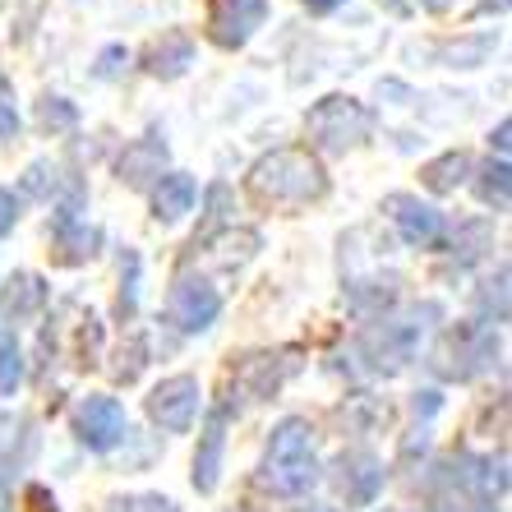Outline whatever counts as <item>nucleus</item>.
<instances>
[{
    "mask_svg": "<svg viewBox=\"0 0 512 512\" xmlns=\"http://www.w3.org/2000/svg\"><path fill=\"white\" fill-rule=\"evenodd\" d=\"M19 383H24V351L5 337L0 342V402H10L19 393Z\"/></svg>",
    "mask_w": 512,
    "mask_h": 512,
    "instance_id": "aec40b11",
    "label": "nucleus"
},
{
    "mask_svg": "<svg viewBox=\"0 0 512 512\" xmlns=\"http://www.w3.org/2000/svg\"><path fill=\"white\" fill-rule=\"evenodd\" d=\"M263 489H273L282 499H300L310 494L314 480H319V457H314V439L305 420H282L268 439V453H263Z\"/></svg>",
    "mask_w": 512,
    "mask_h": 512,
    "instance_id": "f03ea898",
    "label": "nucleus"
},
{
    "mask_svg": "<svg viewBox=\"0 0 512 512\" xmlns=\"http://www.w3.org/2000/svg\"><path fill=\"white\" fill-rule=\"evenodd\" d=\"M222 314V291L213 282H194V277H180L176 291H171V319H176L180 333H203L208 323Z\"/></svg>",
    "mask_w": 512,
    "mask_h": 512,
    "instance_id": "1a4fd4ad",
    "label": "nucleus"
},
{
    "mask_svg": "<svg viewBox=\"0 0 512 512\" xmlns=\"http://www.w3.org/2000/svg\"><path fill=\"white\" fill-rule=\"evenodd\" d=\"M162 167H167V143L157 139V134H143V139H134L130 148L120 153V180L134 185V190L162 180Z\"/></svg>",
    "mask_w": 512,
    "mask_h": 512,
    "instance_id": "4468645a",
    "label": "nucleus"
},
{
    "mask_svg": "<svg viewBox=\"0 0 512 512\" xmlns=\"http://www.w3.org/2000/svg\"><path fill=\"white\" fill-rule=\"evenodd\" d=\"M476 194L480 203H489V208H508V194H512V171H508V157H489L485 167H480V180H476Z\"/></svg>",
    "mask_w": 512,
    "mask_h": 512,
    "instance_id": "6ab92c4d",
    "label": "nucleus"
},
{
    "mask_svg": "<svg viewBox=\"0 0 512 512\" xmlns=\"http://www.w3.org/2000/svg\"><path fill=\"white\" fill-rule=\"evenodd\" d=\"M263 14H268V0H208V37L217 47L236 51L259 33Z\"/></svg>",
    "mask_w": 512,
    "mask_h": 512,
    "instance_id": "0eeeda50",
    "label": "nucleus"
},
{
    "mask_svg": "<svg viewBox=\"0 0 512 512\" xmlns=\"http://www.w3.org/2000/svg\"><path fill=\"white\" fill-rule=\"evenodd\" d=\"M42 305H47V286H42V277L19 273V277H10L5 296H0V319H28V314H37Z\"/></svg>",
    "mask_w": 512,
    "mask_h": 512,
    "instance_id": "f3484780",
    "label": "nucleus"
},
{
    "mask_svg": "<svg viewBox=\"0 0 512 512\" xmlns=\"http://www.w3.org/2000/svg\"><path fill=\"white\" fill-rule=\"evenodd\" d=\"M300 5H305L310 14H333L337 5H346V0H300Z\"/></svg>",
    "mask_w": 512,
    "mask_h": 512,
    "instance_id": "a878e982",
    "label": "nucleus"
},
{
    "mask_svg": "<svg viewBox=\"0 0 512 512\" xmlns=\"http://www.w3.org/2000/svg\"><path fill=\"white\" fill-rule=\"evenodd\" d=\"M227 420H231V411L227 406H217V411H208V425H203V434H199V457H194V489H199V494H213L217 489L222 443H227Z\"/></svg>",
    "mask_w": 512,
    "mask_h": 512,
    "instance_id": "f8f14e48",
    "label": "nucleus"
},
{
    "mask_svg": "<svg viewBox=\"0 0 512 512\" xmlns=\"http://www.w3.org/2000/svg\"><path fill=\"white\" fill-rule=\"evenodd\" d=\"M148 416L167 434H185V429L199 420V383L190 374H176V379H162L148 397Z\"/></svg>",
    "mask_w": 512,
    "mask_h": 512,
    "instance_id": "6e6552de",
    "label": "nucleus"
},
{
    "mask_svg": "<svg viewBox=\"0 0 512 512\" xmlns=\"http://www.w3.org/2000/svg\"><path fill=\"white\" fill-rule=\"evenodd\" d=\"M120 60H125V47H107V51H102V65H97V74H116Z\"/></svg>",
    "mask_w": 512,
    "mask_h": 512,
    "instance_id": "393cba45",
    "label": "nucleus"
},
{
    "mask_svg": "<svg viewBox=\"0 0 512 512\" xmlns=\"http://www.w3.org/2000/svg\"><path fill=\"white\" fill-rule=\"evenodd\" d=\"M97 250H102V231L79 222L74 208H60L56 227H51V259L56 263H88Z\"/></svg>",
    "mask_w": 512,
    "mask_h": 512,
    "instance_id": "9d476101",
    "label": "nucleus"
},
{
    "mask_svg": "<svg viewBox=\"0 0 512 512\" xmlns=\"http://www.w3.org/2000/svg\"><path fill=\"white\" fill-rule=\"evenodd\" d=\"M74 434H79V443L84 448H93V453H111L125 434H130V420H125V406L116 402V397H84V402L74 406Z\"/></svg>",
    "mask_w": 512,
    "mask_h": 512,
    "instance_id": "39448f33",
    "label": "nucleus"
},
{
    "mask_svg": "<svg viewBox=\"0 0 512 512\" xmlns=\"http://www.w3.org/2000/svg\"><path fill=\"white\" fill-rule=\"evenodd\" d=\"M14 134H19V111H14V93L0 74V139H14Z\"/></svg>",
    "mask_w": 512,
    "mask_h": 512,
    "instance_id": "4be33fe9",
    "label": "nucleus"
},
{
    "mask_svg": "<svg viewBox=\"0 0 512 512\" xmlns=\"http://www.w3.org/2000/svg\"><path fill=\"white\" fill-rule=\"evenodd\" d=\"M37 116H42V125H47V130H70V125H74V107L65 102V97H47Z\"/></svg>",
    "mask_w": 512,
    "mask_h": 512,
    "instance_id": "412c9836",
    "label": "nucleus"
},
{
    "mask_svg": "<svg viewBox=\"0 0 512 512\" xmlns=\"http://www.w3.org/2000/svg\"><path fill=\"white\" fill-rule=\"evenodd\" d=\"M300 512H323V508H300Z\"/></svg>",
    "mask_w": 512,
    "mask_h": 512,
    "instance_id": "c85d7f7f",
    "label": "nucleus"
},
{
    "mask_svg": "<svg viewBox=\"0 0 512 512\" xmlns=\"http://www.w3.org/2000/svg\"><path fill=\"white\" fill-rule=\"evenodd\" d=\"M250 194L263 208H305L328 194V176H323L319 157L310 148H273L250 167Z\"/></svg>",
    "mask_w": 512,
    "mask_h": 512,
    "instance_id": "f257e3e1",
    "label": "nucleus"
},
{
    "mask_svg": "<svg viewBox=\"0 0 512 512\" xmlns=\"http://www.w3.org/2000/svg\"><path fill=\"white\" fill-rule=\"evenodd\" d=\"M466 171H471V157L462 153V148H453V153H443V157H434L420 176H425V185L434 194H453L457 185L466 180Z\"/></svg>",
    "mask_w": 512,
    "mask_h": 512,
    "instance_id": "a211bd4d",
    "label": "nucleus"
},
{
    "mask_svg": "<svg viewBox=\"0 0 512 512\" xmlns=\"http://www.w3.org/2000/svg\"><path fill=\"white\" fill-rule=\"evenodd\" d=\"M107 512H176L167 499H157V494H139V499H111Z\"/></svg>",
    "mask_w": 512,
    "mask_h": 512,
    "instance_id": "5701e85b",
    "label": "nucleus"
},
{
    "mask_svg": "<svg viewBox=\"0 0 512 512\" xmlns=\"http://www.w3.org/2000/svg\"><path fill=\"white\" fill-rule=\"evenodd\" d=\"M337 485H342L346 503H370L383 485V466L370 453H342L337 462Z\"/></svg>",
    "mask_w": 512,
    "mask_h": 512,
    "instance_id": "2eb2a0df",
    "label": "nucleus"
},
{
    "mask_svg": "<svg viewBox=\"0 0 512 512\" xmlns=\"http://www.w3.org/2000/svg\"><path fill=\"white\" fill-rule=\"evenodd\" d=\"M508 134H512V125H508V120H503V125H499V134H494V148H499V157L508 153Z\"/></svg>",
    "mask_w": 512,
    "mask_h": 512,
    "instance_id": "bb28decb",
    "label": "nucleus"
},
{
    "mask_svg": "<svg viewBox=\"0 0 512 512\" xmlns=\"http://www.w3.org/2000/svg\"><path fill=\"white\" fill-rule=\"evenodd\" d=\"M420 5H425L429 14H443V10H448V5H453V0H420Z\"/></svg>",
    "mask_w": 512,
    "mask_h": 512,
    "instance_id": "cd10ccee",
    "label": "nucleus"
},
{
    "mask_svg": "<svg viewBox=\"0 0 512 512\" xmlns=\"http://www.w3.org/2000/svg\"><path fill=\"white\" fill-rule=\"evenodd\" d=\"M194 194H199L194 176H185V171L162 176L153 185V213H157V222H180V217L194 208Z\"/></svg>",
    "mask_w": 512,
    "mask_h": 512,
    "instance_id": "dca6fc26",
    "label": "nucleus"
},
{
    "mask_svg": "<svg viewBox=\"0 0 512 512\" xmlns=\"http://www.w3.org/2000/svg\"><path fill=\"white\" fill-rule=\"evenodd\" d=\"M14 222H19V199L10 190H0V236H10Z\"/></svg>",
    "mask_w": 512,
    "mask_h": 512,
    "instance_id": "b1692460",
    "label": "nucleus"
},
{
    "mask_svg": "<svg viewBox=\"0 0 512 512\" xmlns=\"http://www.w3.org/2000/svg\"><path fill=\"white\" fill-rule=\"evenodd\" d=\"M388 208H393L397 231H402V240L411 245V250H429V245H439V236H443L439 208H429V203L411 199V194H393Z\"/></svg>",
    "mask_w": 512,
    "mask_h": 512,
    "instance_id": "9b49d317",
    "label": "nucleus"
},
{
    "mask_svg": "<svg viewBox=\"0 0 512 512\" xmlns=\"http://www.w3.org/2000/svg\"><path fill=\"white\" fill-rule=\"evenodd\" d=\"M370 111L360 107L356 97H323L319 107L310 111V120H305V130H310V139L319 143V148H328V153H346V148H356L365 134H370Z\"/></svg>",
    "mask_w": 512,
    "mask_h": 512,
    "instance_id": "20e7f679",
    "label": "nucleus"
},
{
    "mask_svg": "<svg viewBox=\"0 0 512 512\" xmlns=\"http://www.w3.org/2000/svg\"><path fill=\"white\" fill-rule=\"evenodd\" d=\"M190 60H194V37L185 28H167L153 47L143 51V70L153 74V79H180V74L190 70Z\"/></svg>",
    "mask_w": 512,
    "mask_h": 512,
    "instance_id": "ddd939ff",
    "label": "nucleus"
},
{
    "mask_svg": "<svg viewBox=\"0 0 512 512\" xmlns=\"http://www.w3.org/2000/svg\"><path fill=\"white\" fill-rule=\"evenodd\" d=\"M425 310H416L411 319H393V323H383V328H374V333H365L360 351L370 356V370H379V374L402 370L406 360H411V351H416V342L425 337V323H420Z\"/></svg>",
    "mask_w": 512,
    "mask_h": 512,
    "instance_id": "423d86ee",
    "label": "nucleus"
},
{
    "mask_svg": "<svg viewBox=\"0 0 512 512\" xmlns=\"http://www.w3.org/2000/svg\"><path fill=\"white\" fill-rule=\"evenodd\" d=\"M503 476L480 457H453L434 476V512H494V489Z\"/></svg>",
    "mask_w": 512,
    "mask_h": 512,
    "instance_id": "7ed1b4c3",
    "label": "nucleus"
}]
</instances>
